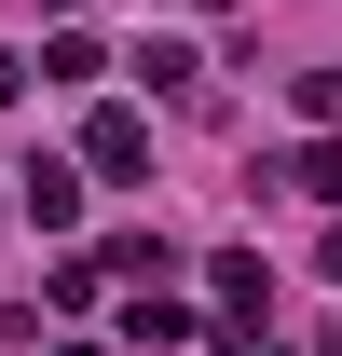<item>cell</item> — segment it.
<instances>
[{"label": "cell", "mask_w": 342, "mask_h": 356, "mask_svg": "<svg viewBox=\"0 0 342 356\" xmlns=\"http://www.w3.org/2000/svg\"><path fill=\"white\" fill-rule=\"evenodd\" d=\"M96 69H110V55H96V28H55V42H42V83H96Z\"/></svg>", "instance_id": "cell-6"}, {"label": "cell", "mask_w": 342, "mask_h": 356, "mask_svg": "<svg viewBox=\"0 0 342 356\" xmlns=\"http://www.w3.org/2000/svg\"><path fill=\"white\" fill-rule=\"evenodd\" d=\"M28 220H42V233H69V220H83V178L55 165V151H42V165H28Z\"/></svg>", "instance_id": "cell-4"}, {"label": "cell", "mask_w": 342, "mask_h": 356, "mask_svg": "<svg viewBox=\"0 0 342 356\" xmlns=\"http://www.w3.org/2000/svg\"><path fill=\"white\" fill-rule=\"evenodd\" d=\"M124 329H137L151 356H178V343H192V302H165V288H137V315H124Z\"/></svg>", "instance_id": "cell-5"}, {"label": "cell", "mask_w": 342, "mask_h": 356, "mask_svg": "<svg viewBox=\"0 0 342 356\" xmlns=\"http://www.w3.org/2000/svg\"><path fill=\"white\" fill-rule=\"evenodd\" d=\"M14 96H28V55H14V42H0V110H14Z\"/></svg>", "instance_id": "cell-8"}, {"label": "cell", "mask_w": 342, "mask_h": 356, "mask_svg": "<svg viewBox=\"0 0 342 356\" xmlns=\"http://www.w3.org/2000/svg\"><path fill=\"white\" fill-rule=\"evenodd\" d=\"M315 261H329V288H342V220H329V247H315Z\"/></svg>", "instance_id": "cell-9"}, {"label": "cell", "mask_w": 342, "mask_h": 356, "mask_svg": "<svg viewBox=\"0 0 342 356\" xmlns=\"http://www.w3.org/2000/svg\"><path fill=\"white\" fill-rule=\"evenodd\" d=\"M260 178H288L301 206H342V137H315V151H288V165H260Z\"/></svg>", "instance_id": "cell-3"}, {"label": "cell", "mask_w": 342, "mask_h": 356, "mask_svg": "<svg viewBox=\"0 0 342 356\" xmlns=\"http://www.w3.org/2000/svg\"><path fill=\"white\" fill-rule=\"evenodd\" d=\"M83 165L96 178H137V165H151V124H137V110H96V124H83Z\"/></svg>", "instance_id": "cell-2"}, {"label": "cell", "mask_w": 342, "mask_h": 356, "mask_svg": "<svg viewBox=\"0 0 342 356\" xmlns=\"http://www.w3.org/2000/svg\"><path fill=\"white\" fill-rule=\"evenodd\" d=\"M55 356H96V343H55Z\"/></svg>", "instance_id": "cell-10"}, {"label": "cell", "mask_w": 342, "mask_h": 356, "mask_svg": "<svg viewBox=\"0 0 342 356\" xmlns=\"http://www.w3.org/2000/svg\"><path fill=\"white\" fill-rule=\"evenodd\" d=\"M301 124H329V137H342V69H301Z\"/></svg>", "instance_id": "cell-7"}, {"label": "cell", "mask_w": 342, "mask_h": 356, "mask_svg": "<svg viewBox=\"0 0 342 356\" xmlns=\"http://www.w3.org/2000/svg\"><path fill=\"white\" fill-rule=\"evenodd\" d=\"M206 288H219V329H260V302H274L260 247H219V261H206Z\"/></svg>", "instance_id": "cell-1"}]
</instances>
